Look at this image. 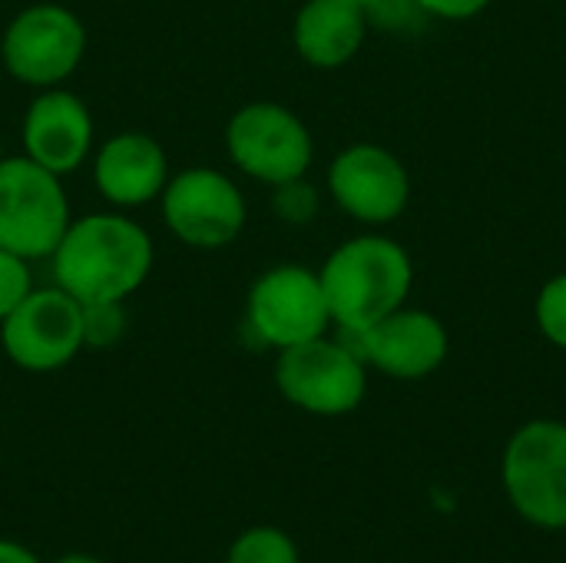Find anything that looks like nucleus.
I'll list each match as a JSON object with an SVG mask.
<instances>
[{"label":"nucleus","mask_w":566,"mask_h":563,"mask_svg":"<svg viewBox=\"0 0 566 563\" xmlns=\"http://www.w3.org/2000/svg\"><path fill=\"white\" fill-rule=\"evenodd\" d=\"M83 348H116L126 335V302H83Z\"/></svg>","instance_id":"obj_17"},{"label":"nucleus","mask_w":566,"mask_h":563,"mask_svg":"<svg viewBox=\"0 0 566 563\" xmlns=\"http://www.w3.org/2000/svg\"><path fill=\"white\" fill-rule=\"evenodd\" d=\"M534 319H537L541 335L566 352V272L544 282L534 302Z\"/></svg>","instance_id":"obj_19"},{"label":"nucleus","mask_w":566,"mask_h":563,"mask_svg":"<svg viewBox=\"0 0 566 563\" xmlns=\"http://www.w3.org/2000/svg\"><path fill=\"white\" fill-rule=\"evenodd\" d=\"M352 3H358L361 10H368V13H371V10H375L378 3H385V0H352Z\"/></svg>","instance_id":"obj_24"},{"label":"nucleus","mask_w":566,"mask_h":563,"mask_svg":"<svg viewBox=\"0 0 566 563\" xmlns=\"http://www.w3.org/2000/svg\"><path fill=\"white\" fill-rule=\"evenodd\" d=\"M368 23V10L352 0H305L292 23V43L308 66L338 70L365 46Z\"/></svg>","instance_id":"obj_15"},{"label":"nucleus","mask_w":566,"mask_h":563,"mask_svg":"<svg viewBox=\"0 0 566 563\" xmlns=\"http://www.w3.org/2000/svg\"><path fill=\"white\" fill-rule=\"evenodd\" d=\"M33 292L30 262L0 249V322Z\"/></svg>","instance_id":"obj_20"},{"label":"nucleus","mask_w":566,"mask_h":563,"mask_svg":"<svg viewBox=\"0 0 566 563\" xmlns=\"http://www.w3.org/2000/svg\"><path fill=\"white\" fill-rule=\"evenodd\" d=\"M226 563H302V557L292 534L272 524H255L229 544Z\"/></svg>","instance_id":"obj_16"},{"label":"nucleus","mask_w":566,"mask_h":563,"mask_svg":"<svg viewBox=\"0 0 566 563\" xmlns=\"http://www.w3.org/2000/svg\"><path fill=\"white\" fill-rule=\"evenodd\" d=\"M348 345L361 362L395 382H421L434 375L451 352L448 329L438 315L424 309H395L371 329L348 335Z\"/></svg>","instance_id":"obj_12"},{"label":"nucleus","mask_w":566,"mask_h":563,"mask_svg":"<svg viewBox=\"0 0 566 563\" xmlns=\"http://www.w3.org/2000/svg\"><path fill=\"white\" fill-rule=\"evenodd\" d=\"M20 139L23 156L56 176H66L76 173L93 149V116L86 103L63 86L36 90L23 113Z\"/></svg>","instance_id":"obj_13"},{"label":"nucleus","mask_w":566,"mask_h":563,"mask_svg":"<svg viewBox=\"0 0 566 563\" xmlns=\"http://www.w3.org/2000/svg\"><path fill=\"white\" fill-rule=\"evenodd\" d=\"M275 388L292 408L305 415L342 418L365 402L368 365L348 342L322 335L279 352Z\"/></svg>","instance_id":"obj_5"},{"label":"nucleus","mask_w":566,"mask_h":563,"mask_svg":"<svg viewBox=\"0 0 566 563\" xmlns=\"http://www.w3.org/2000/svg\"><path fill=\"white\" fill-rule=\"evenodd\" d=\"M166 229L189 249H226L245 229L242 189L212 166H192L172 176L159 196Z\"/></svg>","instance_id":"obj_9"},{"label":"nucleus","mask_w":566,"mask_h":563,"mask_svg":"<svg viewBox=\"0 0 566 563\" xmlns=\"http://www.w3.org/2000/svg\"><path fill=\"white\" fill-rule=\"evenodd\" d=\"M272 209L289 226H308L318 216L322 199H318V189L305 176H298V179L272 186Z\"/></svg>","instance_id":"obj_18"},{"label":"nucleus","mask_w":566,"mask_h":563,"mask_svg":"<svg viewBox=\"0 0 566 563\" xmlns=\"http://www.w3.org/2000/svg\"><path fill=\"white\" fill-rule=\"evenodd\" d=\"M0 159H3V136H0Z\"/></svg>","instance_id":"obj_25"},{"label":"nucleus","mask_w":566,"mask_h":563,"mask_svg":"<svg viewBox=\"0 0 566 563\" xmlns=\"http://www.w3.org/2000/svg\"><path fill=\"white\" fill-rule=\"evenodd\" d=\"M149 232L119 212H90L53 249V282L83 302H126L153 269Z\"/></svg>","instance_id":"obj_1"},{"label":"nucleus","mask_w":566,"mask_h":563,"mask_svg":"<svg viewBox=\"0 0 566 563\" xmlns=\"http://www.w3.org/2000/svg\"><path fill=\"white\" fill-rule=\"evenodd\" d=\"M332 325L358 335L401 309L415 285V265L405 246L388 236H355L342 242L318 269Z\"/></svg>","instance_id":"obj_2"},{"label":"nucleus","mask_w":566,"mask_h":563,"mask_svg":"<svg viewBox=\"0 0 566 563\" xmlns=\"http://www.w3.org/2000/svg\"><path fill=\"white\" fill-rule=\"evenodd\" d=\"M60 179L30 156L0 159V249L27 262L53 256L73 222Z\"/></svg>","instance_id":"obj_4"},{"label":"nucleus","mask_w":566,"mask_h":563,"mask_svg":"<svg viewBox=\"0 0 566 563\" xmlns=\"http://www.w3.org/2000/svg\"><path fill=\"white\" fill-rule=\"evenodd\" d=\"M501 484L521 521L537 531H566V421L521 425L504 445Z\"/></svg>","instance_id":"obj_3"},{"label":"nucleus","mask_w":566,"mask_h":563,"mask_svg":"<svg viewBox=\"0 0 566 563\" xmlns=\"http://www.w3.org/2000/svg\"><path fill=\"white\" fill-rule=\"evenodd\" d=\"M169 159L149 133H116L93 156V186L116 209H139L163 196Z\"/></svg>","instance_id":"obj_14"},{"label":"nucleus","mask_w":566,"mask_h":563,"mask_svg":"<svg viewBox=\"0 0 566 563\" xmlns=\"http://www.w3.org/2000/svg\"><path fill=\"white\" fill-rule=\"evenodd\" d=\"M86 53V27L63 3H30L23 7L0 37L3 70L30 86L50 90L70 80Z\"/></svg>","instance_id":"obj_7"},{"label":"nucleus","mask_w":566,"mask_h":563,"mask_svg":"<svg viewBox=\"0 0 566 563\" xmlns=\"http://www.w3.org/2000/svg\"><path fill=\"white\" fill-rule=\"evenodd\" d=\"M0 345L7 358L33 375L60 372L83 352L80 302L60 285L33 289L3 322Z\"/></svg>","instance_id":"obj_10"},{"label":"nucleus","mask_w":566,"mask_h":563,"mask_svg":"<svg viewBox=\"0 0 566 563\" xmlns=\"http://www.w3.org/2000/svg\"><path fill=\"white\" fill-rule=\"evenodd\" d=\"M421 13L438 20H471L484 13L494 0H411Z\"/></svg>","instance_id":"obj_21"},{"label":"nucleus","mask_w":566,"mask_h":563,"mask_svg":"<svg viewBox=\"0 0 566 563\" xmlns=\"http://www.w3.org/2000/svg\"><path fill=\"white\" fill-rule=\"evenodd\" d=\"M0 563H43L27 544L0 538Z\"/></svg>","instance_id":"obj_22"},{"label":"nucleus","mask_w":566,"mask_h":563,"mask_svg":"<svg viewBox=\"0 0 566 563\" xmlns=\"http://www.w3.org/2000/svg\"><path fill=\"white\" fill-rule=\"evenodd\" d=\"M328 192L355 222L388 226L411 202V176L391 149L378 143H355L332 159Z\"/></svg>","instance_id":"obj_11"},{"label":"nucleus","mask_w":566,"mask_h":563,"mask_svg":"<svg viewBox=\"0 0 566 563\" xmlns=\"http://www.w3.org/2000/svg\"><path fill=\"white\" fill-rule=\"evenodd\" d=\"M53 563H103L93 554H83V551H70V554H60Z\"/></svg>","instance_id":"obj_23"},{"label":"nucleus","mask_w":566,"mask_h":563,"mask_svg":"<svg viewBox=\"0 0 566 563\" xmlns=\"http://www.w3.org/2000/svg\"><path fill=\"white\" fill-rule=\"evenodd\" d=\"M226 153L239 173L279 186L308 173L315 143L308 126L282 103L255 100L239 106L226 126Z\"/></svg>","instance_id":"obj_8"},{"label":"nucleus","mask_w":566,"mask_h":563,"mask_svg":"<svg viewBox=\"0 0 566 563\" xmlns=\"http://www.w3.org/2000/svg\"><path fill=\"white\" fill-rule=\"evenodd\" d=\"M332 329V312L318 272L298 262H282L262 272L245 299V332L262 348H295L322 338Z\"/></svg>","instance_id":"obj_6"}]
</instances>
